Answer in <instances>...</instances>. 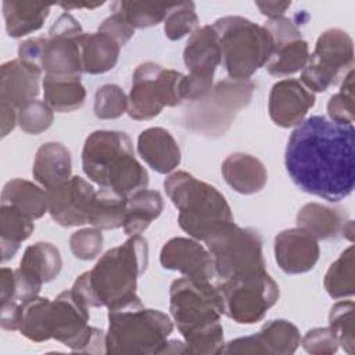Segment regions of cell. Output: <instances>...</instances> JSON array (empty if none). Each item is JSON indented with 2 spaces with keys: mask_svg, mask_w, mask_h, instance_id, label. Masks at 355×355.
<instances>
[{
  "mask_svg": "<svg viewBox=\"0 0 355 355\" xmlns=\"http://www.w3.org/2000/svg\"><path fill=\"white\" fill-rule=\"evenodd\" d=\"M286 171L304 193L330 202L348 197L355 186V128L323 115L304 119L288 137Z\"/></svg>",
  "mask_w": 355,
  "mask_h": 355,
  "instance_id": "1",
  "label": "cell"
},
{
  "mask_svg": "<svg viewBox=\"0 0 355 355\" xmlns=\"http://www.w3.org/2000/svg\"><path fill=\"white\" fill-rule=\"evenodd\" d=\"M148 263V244L140 234L108 250L96 265L72 286L73 295L87 308L116 309L141 302L136 294L137 279Z\"/></svg>",
  "mask_w": 355,
  "mask_h": 355,
  "instance_id": "2",
  "label": "cell"
},
{
  "mask_svg": "<svg viewBox=\"0 0 355 355\" xmlns=\"http://www.w3.org/2000/svg\"><path fill=\"white\" fill-rule=\"evenodd\" d=\"M21 334L42 343L50 338L60 341L75 352L107 354L105 337L100 329L89 326V308L72 293L65 290L53 301L35 297L24 305Z\"/></svg>",
  "mask_w": 355,
  "mask_h": 355,
  "instance_id": "3",
  "label": "cell"
},
{
  "mask_svg": "<svg viewBox=\"0 0 355 355\" xmlns=\"http://www.w3.org/2000/svg\"><path fill=\"white\" fill-rule=\"evenodd\" d=\"M169 311L189 354H222L223 301L212 282L180 277L169 288Z\"/></svg>",
  "mask_w": 355,
  "mask_h": 355,
  "instance_id": "4",
  "label": "cell"
},
{
  "mask_svg": "<svg viewBox=\"0 0 355 355\" xmlns=\"http://www.w3.org/2000/svg\"><path fill=\"white\" fill-rule=\"evenodd\" d=\"M82 168L92 182L126 198L148 186V173L136 159L132 140L123 132H92L82 148Z\"/></svg>",
  "mask_w": 355,
  "mask_h": 355,
  "instance_id": "5",
  "label": "cell"
},
{
  "mask_svg": "<svg viewBox=\"0 0 355 355\" xmlns=\"http://www.w3.org/2000/svg\"><path fill=\"white\" fill-rule=\"evenodd\" d=\"M164 189L178 208V222L191 239L205 241L211 234L233 222L225 196L212 184L191 173L176 171L164 180Z\"/></svg>",
  "mask_w": 355,
  "mask_h": 355,
  "instance_id": "6",
  "label": "cell"
},
{
  "mask_svg": "<svg viewBox=\"0 0 355 355\" xmlns=\"http://www.w3.org/2000/svg\"><path fill=\"white\" fill-rule=\"evenodd\" d=\"M172 330L166 313L144 308L141 302L110 309L105 349L119 355L161 354Z\"/></svg>",
  "mask_w": 355,
  "mask_h": 355,
  "instance_id": "7",
  "label": "cell"
},
{
  "mask_svg": "<svg viewBox=\"0 0 355 355\" xmlns=\"http://www.w3.org/2000/svg\"><path fill=\"white\" fill-rule=\"evenodd\" d=\"M212 26L219 37L229 79L250 80L269 61L275 44L263 25L240 15H227L218 18Z\"/></svg>",
  "mask_w": 355,
  "mask_h": 355,
  "instance_id": "8",
  "label": "cell"
},
{
  "mask_svg": "<svg viewBox=\"0 0 355 355\" xmlns=\"http://www.w3.org/2000/svg\"><path fill=\"white\" fill-rule=\"evenodd\" d=\"M204 243L220 280L266 270L262 237L255 229L240 227L232 222L216 230Z\"/></svg>",
  "mask_w": 355,
  "mask_h": 355,
  "instance_id": "9",
  "label": "cell"
},
{
  "mask_svg": "<svg viewBox=\"0 0 355 355\" xmlns=\"http://www.w3.org/2000/svg\"><path fill=\"white\" fill-rule=\"evenodd\" d=\"M255 85L251 80L223 79L214 85L211 93L184 114V125L201 135L219 136L232 125L237 112L248 105Z\"/></svg>",
  "mask_w": 355,
  "mask_h": 355,
  "instance_id": "10",
  "label": "cell"
},
{
  "mask_svg": "<svg viewBox=\"0 0 355 355\" xmlns=\"http://www.w3.org/2000/svg\"><path fill=\"white\" fill-rule=\"evenodd\" d=\"M183 73L147 61L132 76L128 96V115L135 121H148L159 115L164 107H176L183 98L180 86Z\"/></svg>",
  "mask_w": 355,
  "mask_h": 355,
  "instance_id": "11",
  "label": "cell"
},
{
  "mask_svg": "<svg viewBox=\"0 0 355 355\" xmlns=\"http://www.w3.org/2000/svg\"><path fill=\"white\" fill-rule=\"evenodd\" d=\"M354 42L343 29H326L301 71V82L312 93L326 92L344 80L354 69Z\"/></svg>",
  "mask_w": 355,
  "mask_h": 355,
  "instance_id": "12",
  "label": "cell"
},
{
  "mask_svg": "<svg viewBox=\"0 0 355 355\" xmlns=\"http://www.w3.org/2000/svg\"><path fill=\"white\" fill-rule=\"evenodd\" d=\"M216 287L223 301V315L239 324L262 320L279 300V286L266 270L220 280Z\"/></svg>",
  "mask_w": 355,
  "mask_h": 355,
  "instance_id": "13",
  "label": "cell"
},
{
  "mask_svg": "<svg viewBox=\"0 0 355 355\" xmlns=\"http://www.w3.org/2000/svg\"><path fill=\"white\" fill-rule=\"evenodd\" d=\"M83 29L73 15L62 12L49 31L43 53L44 75L80 76L83 72L80 39Z\"/></svg>",
  "mask_w": 355,
  "mask_h": 355,
  "instance_id": "14",
  "label": "cell"
},
{
  "mask_svg": "<svg viewBox=\"0 0 355 355\" xmlns=\"http://www.w3.org/2000/svg\"><path fill=\"white\" fill-rule=\"evenodd\" d=\"M301 344L297 326L286 319L266 322L261 330L252 336L240 337L225 344L222 354H262V355H290Z\"/></svg>",
  "mask_w": 355,
  "mask_h": 355,
  "instance_id": "15",
  "label": "cell"
},
{
  "mask_svg": "<svg viewBox=\"0 0 355 355\" xmlns=\"http://www.w3.org/2000/svg\"><path fill=\"white\" fill-rule=\"evenodd\" d=\"M49 214L61 226H82L89 223L96 190L80 176H71L65 183L46 190Z\"/></svg>",
  "mask_w": 355,
  "mask_h": 355,
  "instance_id": "16",
  "label": "cell"
},
{
  "mask_svg": "<svg viewBox=\"0 0 355 355\" xmlns=\"http://www.w3.org/2000/svg\"><path fill=\"white\" fill-rule=\"evenodd\" d=\"M159 262L164 269L178 270L196 282H212L216 275L209 251L191 237H173L166 241L161 248Z\"/></svg>",
  "mask_w": 355,
  "mask_h": 355,
  "instance_id": "17",
  "label": "cell"
},
{
  "mask_svg": "<svg viewBox=\"0 0 355 355\" xmlns=\"http://www.w3.org/2000/svg\"><path fill=\"white\" fill-rule=\"evenodd\" d=\"M315 93L298 79H282L269 93L268 111L275 125L280 128L298 126L315 105Z\"/></svg>",
  "mask_w": 355,
  "mask_h": 355,
  "instance_id": "18",
  "label": "cell"
},
{
  "mask_svg": "<svg viewBox=\"0 0 355 355\" xmlns=\"http://www.w3.org/2000/svg\"><path fill=\"white\" fill-rule=\"evenodd\" d=\"M319 240L301 227L286 229L275 237V259L287 275H301L319 261Z\"/></svg>",
  "mask_w": 355,
  "mask_h": 355,
  "instance_id": "19",
  "label": "cell"
},
{
  "mask_svg": "<svg viewBox=\"0 0 355 355\" xmlns=\"http://www.w3.org/2000/svg\"><path fill=\"white\" fill-rule=\"evenodd\" d=\"M183 61L189 75L214 79V73L222 62V50L212 25H204L190 35L183 50Z\"/></svg>",
  "mask_w": 355,
  "mask_h": 355,
  "instance_id": "20",
  "label": "cell"
},
{
  "mask_svg": "<svg viewBox=\"0 0 355 355\" xmlns=\"http://www.w3.org/2000/svg\"><path fill=\"white\" fill-rule=\"evenodd\" d=\"M40 71L26 65L18 58L1 64L0 100L7 101L15 110L35 101L40 92Z\"/></svg>",
  "mask_w": 355,
  "mask_h": 355,
  "instance_id": "21",
  "label": "cell"
},
{
  "mask_svg": "<svg viewBox=\"0 0 355 355\" xmlns=\"http://www.w3.org/2000/svg\"><path fill=\"white\" fill-rule=\"evenodd\" d=\"M140 158L155 172L166 175L180 164V148L169 130L153 126L144 129L137 137Z\"/></svg>",
  "mask_w": 355,
  "mask_h": 355,
  "instance_id": "22",
  "label": "cell"
},
{
  "mask_svg": "<svg viewBox=\"0 0 355 355\" xmlns=\"http://www.w3.org/2000/svg\"><path fill=\"white\" fill-rule=\"evenodd\" d=\"M225 182L240 194H255L268 182V172L261 159L245 153H234L220 166Z\"/></svg>",
  "mask_w": 355,
  "mask_h": 355,
  "instance_id": "23",
  "label": "cell"
},
{
  "mask_svg": "<svg viewBox=\"0 0 355 355\" xmlns=\"http://www.w3.org/2000/svg\"><path fill=\"white\" fill-rule=\"evenodd\" d=\"M72 159L69 150L57 141L42 144L35 155L32 175L46 190L54 189L71 179Z\"/></svg>",
  "mask_w": 355,
  "mask_h": 355,
  "instance_id": "24",
  "label": "cell"
},
{
  "mask_svg": "<svg viewBox=\"0 0 355 355\" xmlns=\"http://www.w3.org/2000/svg\"><path fill=\"white\" fill-rule=\"evenodd\" d=\"M347 222L348 218L343 209L319 202H308L297 214L298 227L309 232L318 240L340 237Z\"/></svg>",
  "mask_w": 355,
  "mask_h": 355,
  "instance_id": "25",
  "label": "cell"
},
{
  "mask_svg": "<svg viewBox=\"0 0 355 355\" xmlns=\"http://www.w3.org/2000/svg\"><path fill=\"white\" fill-rule=\"evenodd\" d=\"M83 72L100 75L111 71L119 58L121 46L115 39L103 32L83 33L80 39Z\"/></svg>",
  "mask_w": 355,
  "mask_h": 355,
  "instance_id": "26",
  "label": "cell"
},
{
  "mask_svg": "<svg viewBox=\"0 0 355 355\" xmlns=\"http://www.w3.org/2000/svg\"><path fill=\"white\" fill-rule=\"evenodd\" d=\"M51 6L33 1H3V17L10 37H22L40 29L49 17Z\"/></svg>",
  "mask_w": 355,
  "mask_h": 355,
  "instance_id": "27",
  "label": "cell"
},
{
  "mask_svg": "<svg viewBox=\"0 0 355 355\" xmlns=\"http://www.w3.org/2000/svg\"><path fill=\"white\" fill-rule=\"evenodd\" d=\"M44 103L55 112H72L79 110L86 100V89L80 76L44 75Z\"/></svg>",
  "mask_w": 355,
  "mask_h": 355,
  "instance_id": "28",
  "label": "cell"
},
{
  "mask_svg": "<svg viewBox=\"0 0 355 355\" xmlns=\"http://www.w3.org/2000/svg\"><path fill=\"white\" fill-rule=\"evenodd\" d=\"M62 268L60 250L47 241H37L24 251L19 270L39 283L54 280Z\"/></svg>",
  "mask_w": 355,
  "mask_h": 355,
  "instance_id": "29",
  "label": "cell"
},
{
  "mask_svg": "<svg viewBox=\"0 0 355 355\" xmlns=\"http://www.w3.org/2000/svg\"><path fill=\"white\" fill-rule=\"evenodd\" d=\"M164 209L162 196L155 190L143 189L128 197L123 232L128 236L143 233Z\"/></svg>",
  "mask_w": 355,
  "mask_h": 355,
  "instance_id": "30",
  "label": "cell"
},
{
  "mask_svg": "<svg viewBox=\"0 0 355 355\" xmlns=\"http://www.w3.org/2000/svg\"><path fill=\"white\" fill-rule=\"evenodd\" d=\"M1 204L18 208L33 220L49 212L47 191L25 179H11L4 184Z\"/></svg>",
  "mask_w": 355,
  "mask_h": 355,
  "instance_id": "31",
  "label": "cell"
},
{
  "mask_svg": "<svg viewBox=\"0 0 355 355\" xmlns=\"http://www.w3.org/2000/svg\"><path fill=\"white\" fill-rule=\"evenodd\" d=\"M33 219L12 205L1 204L0 208V247L1 261L7 262L17 254L22 241L33 232Z\"/></svg>",
  "mask_w": 355,
  "mask_h": 355,
  "instance_id": "32",
  "label": "cell"
},
{
  "mask_svg": "<svg viewBox=\"0 0 355 355\" xmlns=\"http://www.w3.org/2000/svg\"><path fill=\"white\" fill-rule=\"evenodd\" d=\"M128 198L111 189H100L96 191L89 223L100 230H111L122 227L126 218Z\"/></svg>",
  "mask_w": 355,
  "mask_h": 355,
  "instance_id": "33",
  "label": "cell"
},
{
  "mask_svg": "<svg viewBox=\"0 0 355 355\" xmlns=\"http://www.w3.org/2000/svg\"><path fill=\"white\" fill-rule=\"evenodd\" d=\"M308 57H309V46L301 37V39L276 44L265 67L269 75L276 78H284L302 71L308 61Z\"/></svg>",
  "mask_w": 355,
  "mask_h": 355,
  "instance_id": "34",
  "label": "cell"
},
{
  "mask_svg": "<svg viewBox=\"0 0 355 355\" xmlns=\"http://www.w3.org/2000/svg\"><path fill=\"white\" fill-rule=\"evenodd\" d=\"M354 247L349 245L330 265L324 275V288L331 298H347L355 293V272H354Z\"/></svg>",
  "mask_w": 355,
  "mask_h": 355,
  "instance_id": "35",
  "label": "cell"
},
{
  "mask_svg": "<svg viewBox=\"0 0 355 355\" xmlns=\"http://www.w3.org/2000/svg\"><path fill=\"white\" fill-rule=\"evenodd\" d=\"M172 3H150V1H114L112 8L122 12L130 26L136 28H150L164 22Z\"/></svg>",
  "mask_w": 355,
  "mask_h": 355,
  "instance_id": "36",
  "label": "cell"
},
{
  "mask_svg": "<svg viewBox=\"0 0 355 355\" xmlns=\"http://www.w3.org/2000/svg\"><path fill=\"white\" fill-rule=\"evenodd\" d=\"M198 29V15L193 1H173L164 19V32L169 40H179Z\"/></svg>",
  "mask_w": 355,
  "mask_h": 355,
  "instance_id": "37",
  "label": "cell"
},
{
  "mask_svg": "<svg viewBox=\"0 0 355 355\" xmlns=\"http://www.w3.org/2000/svg\"><path fill=\"white\" fill-rule=\"evenodd\" d=\"M354 301H338L329 312V329L334 333L338 344L347 354H354L355 326H354Z\"/></svg>",
  "mask_w": 355,
  "mask_h": 355,
  "instance_id": "38",
  "label": "cell"
},
{
  "mask_svg": "<svg viewBox=\"0 0 355 355\" xmlns=\"http://www.w3.org/2000/svg\"><path fill=\"white\" fill-rule=\"evenodd\" d=\"M93 111L100 119H116L128 112V96L118 85H103L96 90Z\"/></svg>",
  "mask_w": 355,
  "mask_h": 355,
  "instance_id": "39",
  "label": "cell"
},
{
  "mask_svg": "<svg viewBox=\"0 0 355 355\" xmlns=\"http://www.w3.org/2000/svg\"><path fill=\"white\" fill-rule=\"evenodd\" d=\"M354 98V69H351L341 82L340 90L327 101V118L340 123H352L355 119Z\"/></svg>",
  "mask_w": 355,
  "mask_h": 355,
  "instance_id": "40",
  "label": "cell"
},
{
  "mask_svg": "<svg viewBox=\"0 0 355 355\" xmlns=\"http://www.w3.org/2000/svg\"><path fill=\"white\" fill-rule=\"evenodd\" d=\"M54 119V111L40 100H35L18 110V126L28 135L47 130Z\"/></svg>",
  "mask_w": 355,
  "mask_h": 355,
  "instance_id": "41",
  "label": "cell"
},
{
  "mask_svg": "<svg viewBox=\"0 0 355 355\" xmlns=\"http://www.w3.org/2000/svg\"><path fill=\"white\" fill-rule=\"evenodd\" d=\"M69 248L73 257L80 261H92L97 258L103 250L101 230L92 226L73 232L69 237Z\"/></svg>",
  "mask_w": 355,
  "mask_h": 355,
  "instance_id": "42",
  "label": "cell"
},
{
  "mask_svg": "<svg viewBox=\"0 0 355 355\" xmlns=\"http://www.w3.org/2000/svg\"><path fill=\"white\" fill-rule=\"evenodd\" d=\"M301 344L308 354L333 355L338 349V340L329 327H315L305 333Z\"/></svg>",
  "mask_w": 355,
  "mask_h": 355,
  "instance_id": "43",
  "label": "cell"
},
{
  "mask_svg": "<svg viewBox=\"0 0 355 355\" xmlns=\"http://www.w3.org/2000/svg\"><path fill=\"white\" fill-rule=\"evenodd\" d=\"M111 11H112L111 15L107 17L98 26V32L110 35L122 47L135 35V28L130 26V24L126 21V18L122 15L121 11L112 7H111Z\"/></svg>",
  "mask_w": 355,
  "mask_h": 355,
  "instance_id": "44",
  "label": "cell"
},
{
  "mask_svg": "<svg viewBox=\"0 0 355 355\" xmlns=\"http://www.w3.org/2000/svg\"><path fill=\"white\" fill-rule=\"evenodd\" d=\"M263 28L272 36V40H273L275 46L302 37L301 31L298 29V26L291 19H288L287 17H279V18L268 19V22H265Z\"/></svg>",
  "mask_w": 355,
  "mask_h": 355,
  "instance_id": "45",
  "label": "cell"
},
{
  "mask_svg": "<svg viewBox=\"0 0 355 355\" xmlns=\"http://www.w3.org/2000/svg\"><path fill=\"white\" fill-rule=\"evenodd\" d=\"M44 46H46V37H31L22 42L18 47V60L43 72L42 61H43Z\"/></svg>",
  "mask_w": 355,
  "mask_h": 355,
  "instance_id": "46",
  "label": "cell"
},
{
  "mask_svg": "<svg viewBox=\"0 0 355 355\" xmlns=\"http://www.w3.org/2000/svg\"><path fill=\"white\" fill-rule=\"evenodd\" d=\"M24 319L22 304L17 301H1L0 306V324L4 330H19Z\"/></svg>",
  "mask_w": 355,
  "mask_h": 355,
  "instance_id": "47",
  "label": "cell"
},
{
  "mask_svg": "<svg viewBox=\"0 0 355 355\" xmlns=\"http://www.w3.org/2000/svg\"><path fill=\"white\" fill-rule=\"evenodd\" d=\"M255 6L259 8L261 14L266 15L269 19L284 17L287 8H290L291 1H257Z\"/></svg>",
  "mask_w": 355,
  "mask_h": 355,
  "instance_id": "48",
  "label": "cell"
},
{
  "mask_svg": "<svg viewBox=\"0 0 355 355\" xmlns=\"http://www.w3.org/2000/svg\"><path fill=\"white\" fill-rule=\"evenodd\" d=\"M18 123V112L7 101L1 100V137H6Z\"/></svg>",
  "mask_w": 355,
  "mask_h": 355,
  "instance_id": "49",
  "label": "cell"
},
{
  "mask_svg": "<svg viewBox=\"0 0 355 355\" xmlns=\"http://www.w3.org/2000/svg\"><path fill=\"white\" fill-rule=\"evenodd\" d=\"M14 291V270L10 268L1 269V287H0V300L7 301L11 298Z\"/></svg>",
  "mask_w": 355,
  "mask_h": 355,
  "instance_id": "50",
  "label": "cell"
},
{
  "mask_svg": "<svg viewBox=\"0 0 355 355\" xmlns=\"http://www.w3.org/2000/svg\"><path fill=\"white\" fill-rule=\"evenodd\" d=\"M161 354H189V349L184 341L171 340L166 341V344L161 349Z\"/></svg>",
  "mask_w": 355,
  "mask_h": 355,
  "instance_id": "51",
  "label": "cell"
},
{
  "mask_svg": "<svg viewBox=\"0 0 355 355\" xmlns=\"http://www.w3.org/2000/svg\"><path fill=\"white\" fill-rule=\"evenodd\" d=\"M103 4L101 3H94V4H90V3H78V4H72V3H61L60 6L64 8V10H69V8H89V10H93L96 7H100Z\"/></svg>",
  "mask_w": 355,
  "mask_h": 355,
  "instance_id": "52",
  "label": "cell"
}]
</instances>
